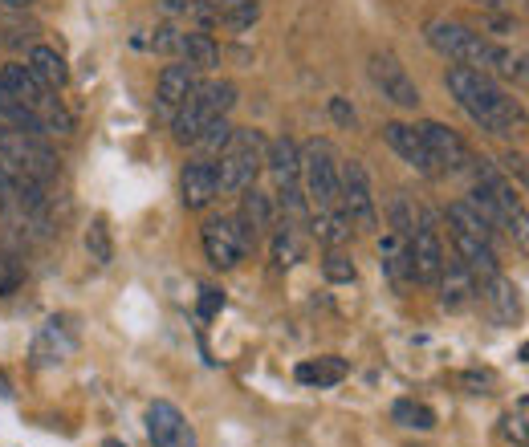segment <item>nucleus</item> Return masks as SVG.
<instances>
[{"mask_svg": "<svg viewBox=\"0 0 529 447\" xmlns=\"http://www.w3.org/2000/svg\"><path fill=\"white\" fill-rule=\"evenodd\" d=\"M302 228H306V224L285 220V216H281V224L273 228V261H277L281 269H293V265L306 261V252H310V232H302Z\"/></svg>", "mask_w": 529, "mask_h": 447, "instance_id": "a211bd4d", "label": "nucleus"}, {"mask_svg": "<svg viewBox=\"0 0 529 447\" xmlns=\"http://www.w3.org/2000/svg\"><path fill=\"white\" fill-rule=\"evenodd\" d=\"M525 419H529V407H525V399H517V407L501 419V435L513 443V447H525L529 443V435H525Z\"/></svg>", "mask_w": 529, "mask_h": 447, "instance_id": "c9c22d12", "label": "nucleus"}, {"mask_svg": "<svg viewBox=\"0 0 529 447\" xmlns=\"http://www.w3.org/2000/svg\"><path fill=\"white\" fill-rule=\"evenodd\" d=\"M436 289H440V309H448V313H464L468 305L477 301V277L468 273L460 261H444V273H440V281H436Z\"/></svg>", "mask_w": 529, "mask_h": 447, "instance_id": "f3484780", "label": "nucleus"}, {"mask_svg": "<svg viewBox=\"0 0 529 447\" xmlns=\"http://www.w3.org/2000/svg\"><path fill=\"white\" fill-rule=\"evenodd\" d=\"M0 399H13V387H9V378L0 374Z\"/></svg>", "mask_w": 529, "mask_h": 447, "instance_id": "09e8293b", "label": "nucleus"}, {"mask_svg": "<svg viewBox=\"0 0 529 447\" xmlns=\"http://www.w3.org/2000/svg\"><path fill=\"white\" fill-rule=\"evenodd\" d=\"M477 301L485 305V313H489L493 326H517V322H521V289H517L505 273L481 281Z\"/></svg>", "mask_w": 529, "mask_h": 447, "instance_id": "ddd939ff", "label": "nucleus"}, {"mask_svg": "<svg viewBox=\"0 0 529 447\" xmlns=\"http://www.w3.org/2000/svg\"><path fill=\"white\" fill-rule=\"evenodd\" d=\"M330 114H334V122H338V126H346V131H350V126H355V122H359V114H355V106H350L346 98H330Z\"/></svg>", "mask_w": 529, "mask_h": 447, "instance_id": "79ce46f5", "label": "nucleus"}, {"mask_svg": "<svg viewBox=\"0 0 529 447\" xmlns=\"http://www.w3.org/2000/svg\"><path fill=\"white\" fill-rule=\"evenodd\" d=\"M444 86L448 94L456 98V106L473 118L485 135H497V139H509L513 131L525 126V110L521 102L489 74L481 70H468V66H448L444 74Z\"/></svg>", "mask_w": 529, "mask_h": 447, "instance_id": "f257e3e1", "label": "nucleus"}, {"mask_svg": "<svg viewBox=\"0 0 529 447\" xmlns=\"http://www.w3.org/2000/svg\"><path fill=\"white\" fill-rule=\"evenodd\" d=\"M212 122V114L200 106V98L196 94H188L180 106H175V114H171V131H175V143H196L200 139V131H204V126Z\"/></svg>", "mask_w": 529, "mask_h": 447, "instance_id": "b1692460", "label": "nucleus"}, {"mask_svg": "<svg viewBox=\"0 0 529 447\" xmlns=\"http://www.w3.org/2000/svg\"><path fill=\"white\" fill-rule=\"evenodd\" d=\"M216 163V183L220 191H245L257 183L261 167H265V135L253 126H232L228 147L212 159Z\"/></svg>", "mask_w": 529, "mask_h": 447, "instance_id": "7ed1b4c3", "label": "nucleus"}, {"mask_svg": "<svg viewBox=\"0 0 529 447\" xmlns=\"http://www.w3.org/2000/svg\"><path fill=\"white\" fill-rule=\"evenodd\" d=\"M310 236L322 244V248H346L350 236H355V224L346 220L342 208H322L310 216Z\"/></svg>", "mask_w": 529, "mask_h": 447, "instance_id": "412c9836", "label": "nucleus"}, {"mask_svg": "<svg viewBox=\"0 0 529 447\" xmlns=\"http://www.w3.org/2000/svg\"><path fill=\"white\" fill-rule=\"evenodd\" d=\"M224 309V293L220 289H200V305H196V313H200V322H212V317Z\"/></svg>", "mask_w": 529, "mask_h": 447, "instance_id": "ea45409f", "label": "nucleus"}, {"mask_svg": "<svg viewBox=\"0 0 529 447\" xmlns=\"http://www.w3.org/2000/svg\"><path fill=\"white\" fill-rule=\"evenodd\" d=\"M86 252L94 265H110L114 261V240H110V228H106V216H94L90 228H86Z\"/></svg>", "mask_w": 529, "mask_h": 447, "instance_id": "2f4dec72", "label": "nucleus"}, {"mask_svg": "<svg viewBox=\"0 0 529 447\" xmlns=\"http://www.w3.org/2000/svg\"><path fill=\"white\" fill-rule=\"evenodd\" d=\"M216 5V25L228 33H245L261 21V0H212Z\"/></svg>", "mask_w": 529, "mask_h": 447, "instance_id": "393cba45", "label": "nucleus"}, {"mask_svg": "<svg viewBox=\"0 0 529 447\" xmlns=\"http://www.w3.org/2000/svg\"><path fill=\"white\" fill-rule=\"evenodd\" d=\"M0 159H5L17 175L41 179V183H53L57 171H62V159L49 151V143L41 135L17 131V126H9V122H0Z\"/></svg>", "mask_w": 529, "mask_h": 447, "instance_id": "20e7f679", "label": "nucleus"}, {"mask_svg": "<svg viewBox=\"0 0 529 447\" xmlns=\"http://www.w3.org/2000/svg\"><path fill=\"white\" fill-rule=\"evenodd\" d=\"M216 196H220L216 163L204 159V155L192 159V163H184V171H180V200H184V208H188V212H204Z\"/></svg>", "mask_w": 529, "mask_h": 447, "instance_id": "4468645a", "label": "nucleus"}, {"mask_svg": "<svg viewBox=\"0 0 529 447\" xmlns=\"http://www.w3.org/2000/svg\"><path fill=\"white\" fill-rule=\"evenodd\" d=\"M411 265H416V281L420 285H436L440 273H444V236L436 228V212L432 208H420V220H416V236H411Z\"/></svg>", "mask_w": 529, "mask_h": 447, "instance_id": "1a4fd4ad", "label": "nucleus"}, {"mask_svg": "<svg viewBox=\"0 0 529 447\" xmlns=\"http://www.w3.org/2000/svg\"><path fill=\"white\" fill-rule=\"evenodd\" d=\"M25 281V265L17 252H0V297H13Z\"/></svg>", "mask_w": 529, "mask_h": 447, "instance_id": "f704fd0d", "label": "nucleus"}, {"mask_svg": "<svg viewBox=\"0 0 529 447\" xmlns=\"http://www.w3.org/2000/svg\"><path fill=\"white\" fill-rule=\"evenodd\" d=\"M489 33L501 37V41H505V37H517V33H521V21H517L513 13H493V17H489Z\"/></svg>", "mask_w": 529, "mask_h": 447, "instance_id": "a19ab883", "label": "nucleus"}, {"mask_svg": "<svg viewBox=\"0 0 529 447\" xmlns=\"http://www.w3.org/2000/svg\"><path fill=\"white\" fill-rule=\"evenodd\" d=\"M0 86L9 90V98L17 102V106H29V110H37L41 102H45V86L29 74V66H21V61H13V66H5L0 70Z\"/></svg>", "mask_w": 529, "mask_h": 447, "instance_id": "4be33fe9", "label": "nucleus"}, {"mask_svg": "<svg viewBox=\"0 0 529 447\" xmlns=\"http://www.w3.org/2000/svg\"><path fill=\"white\" fill-rule=\"evenodd\" d=\"M155 5H159L167 17H184V5H188V0H155Z\"/></svg>", "mask_w": 529, "mask_h": 447, "instance_id": "a18cd8bd", "label": "nucleus"}, {"mask_svg": "<svg viewBox=\"0 0 529 447\" xmlns=\"http://www.w3.org/2000/svg\"><path fill=\"white\" fill-rule=\"evenodd\" d=\"M228 139H232V122L228 118H212L204 131H200V139L192 143V147H200V155L204 159H216L224 147H228Z\"/></svg>", "mask_w": 529, "mask_h": 447, "instance_id": "72a5a7b5", "label": "nucleus"}, {"mask_svg": "<svg viewBox=\"0 0 529 447\" xmlns=\"http://www.w3.org/2000/svg\"><path fill=\"white\" fill-rule=\"evenodd\" d=\"M200 240H204V257L228 273L245 261V252L257 248V232L241 220V216H212L204 228H200Z\"/></svg>", "mask_w": 529, "mask_h": 447, "instance_id": "423d86ee", "label": "nucleus"}, {"mask_svg": "<svg viewBox=\"0 0 529 447\" xmlns=\"http://www.w3.org/2000/svg\"><path fill=\"white\" fill-rule=\"evenodd\" d=\"M37 25L33 21H25V13H17L13 21H0V45H5V49H33L37 45Z\"/></svg>", "mask_w": 529, "mask_h": 447, "instance_id": "473e14b6", "label": "nucleus"}, {"mask_svg": "<svg viewBox=\"0 0 529 447\" xmlns=\"http://www.w3.org/2000/svg\"><path fill=\"white\" fill-rule=\"evenodd\" d=\"M391 419L399 427H407V431H432L436 427V411L428 403H420V399H395Z\"/></svg>", "mask_w": 529, "mask_h": 447, "instance_id": "c85d7f7f", "label": "nucleus"}, {"mask_svg": "<svg viewBox=\"0 0 529 447\" xmlns=\"http://www.w3.org/2000/svg\"><path fill=\"white\" fill-rule=\"evenodd\" d=\"M102 447H127V443H123V439H106Z\"/></svg>", "mask_w": 529, "mask_h": 447, "instance_id": "8fccbe9b", "label": "nucleus"}, {"mask_svg": "<svg viewBox=\"0 0 529 447\" xmlns=\"http://www.w3.org/2000/svg\"><path fill=\"white\" fill-rule=\"evenodd\" d=\"M184 21H192L196 29H208V25H216V5H212V0H188Z\"/></svg>", "mask_w": 529, "mask_h": 447, "instance_id": "58836bf2", "label": "nucleus"}, {"mask_svg": "<svg viewBox=\"0 0 529 447\" xmlns=\"http://www.w3.org/2000/svg\"><path fill=\"white\" fill-rule=\"evenodd\" d=\"M416 220H420V208L416 204H411L407 196H391V208H387L391 236H399V240L411 244V236H416Z\"/></svg>", "mask_w": 529, "mask_h": 447, "instance_id": "7c9ffc66", "label": "nucleus"}, {"mask_svg": "<svg viewBox=\"0 0 529 447\" xmlns=\"http://www.w3.org/2000/svg\"><path fill=\"white\" fill-rule=\"evenodd\" d=\"M302 159V191H306V204L314 212L322 208H338V155L326 139H310L306 147H298Z\"/></svg>", "mask_w": 529, "mask_h": 447, "instance_id": "39448f33", "label": "nucleus"}, {"mask_svg": "<svg viewBox=\"0 0 529 447\" xmlns=\"http://www.w3.org/2000/svg\"><path fill=\"white\" fill-rule=\"evenodd\" d=\"M424 37H428V45H432L440 57L452 61V66H468V70H481V74L493 70V57H497V49H501V45L489 41L485 33L468 29V25H460V21H448V17L428 21Z\"/></svg>", "mask_w": 529, "mask_h": 447, "instance_id": "f03ea898", "label": "nucleus"}, {"mask_svg": "<svg viewBox=\"0 0 529 447\" xmlns=\"http://www.w3.org/2000/svg\"><path fill=\"white\" fill-rule=\"evenodd\" d=\"M473 5H481V9H489V13H509L513 0H473Z\"/></svg>", "mask_w": 529, "mask_h": 447, "instance_id": "49530a36", "label": "nucleus"}, {"mask_svg": "<svg viewBox=\"0 0 529 447\" xmlns=\"http://www.w3.org/2000/svg\"><path fill=\"white\" fill-rule=\"evenodd\" d=\"M180 37H184L180 29H175L171 21H163V25L151 33V49L163 53V57H171V53H180Z\"/></svg>", "mask_w": 529, "mask_h": 447, "instance_id": "4c0bfd02", "label": "nucleus"}, {"mask_svg": "<svg viewBox=\"0 0 529 447\" xmlns=\"http://www.w3.org/2000/svg\"><path fill=\"white\" fill-rule=\"evenodd\" d=\"M33 5V0H0V9H9V13H25Z\"/></svg>", "mask_w": 529, "mask_h": 447, "instance_id": "de8ad7c7", "label": "nucleus"}, {"mask_svg": "<svg viewBox=\"0 0 529 447\" xmlns=\"http://www.w3.org/2000/svg\"><path fill=\"white\" fill-rule=\"evenodd\" d=\"M74 350H78V330L70 326V317H49L33 338L29 362H33V370H49V366H62Z\"/></svg>", "mask_w": 529, "mask_h": 447, "instance_id": "f8f14e48", "label": "nucleus"}, {"mask_svg": "<svg viewBox=\"0 0 529 447\" xmlns=\"http://www.w3.org/2000/svg\"><path fill=\"white\" fill-rule=\"evenodd\" d=\"M298 382L302 387H318V391H330V387H338V382L350 374V366H346V358H338V354H322V358H310V362H298Z\"/></svg>", "mask_w": 529, "mask_h": 447, "instance_id": "aec40b11", "label": "nucleus"}, {"mask_svg": "<svg viewBox=\"0 0 529 447\" xmlns=\"http://www.w3.org/2000/svg\"><path fill=\"white\" fill-rule=\"evenodd\" d=\"M273 216H277V204H273V196H265V191L253 183V187H245V196H241V220L261 236V232H269L273 228Z\"/></svg>", "mask_w": 529, "mask_h": 447, "instance_id": "bb28decb", "label": "nucleus"}, {"mask_svg": "<svg viewBox=\"0 0 529 447\" xmlns=\"http://www.w3.org/2000/svg\"><path fill=\"white\" fill-rule=\"evenodd\" d=\"M448 232H464V236H473V240H485V244H493L497 240V232L473 212V208H468L464 200H456V204H448Z\"/></svg>", "mask_w": 529, "mask_h": 447, "instance_id": "cd10ccee", "label": "nucleus"}, {"mask_svg": "<svg viewBox=\"0 0 529 447\" xmlns=\"http://www.w3.org/2000/svg\"><path fill=\"white\" fill-rule=\"evenodd\" d=\"M501 163H505V175H513L517 183H525V155L521 151H509Z\"/></svg>", "mask_w": 529, "mask_h": 447, "instance_id": "c03bdc74", "label": "nucleus"}, {"mask_svg": "<svg viewBox=\"0 0 529 447\" xmlns=\"http://www.w3.org/2000/svg\"><path fill=\"white\" fill-rule=\"evenodd\" d=\"M338 208L359 232H379V208H375V191L371 175L359 159H342L338 163Z\"/></svg>", "mask_w": 529, "mask_h": 447, "instance_id": "0eeeda50", "label": "nucleus"}, {"mask_svg": "<svg viewBox=\"0 0 529 447\" xmlns=\"http://www.w3.org/2000/svg\"><path fill=\"white\" fill-rule=\"evenodd\" d=\"M416 131H420V139H424V147H428V155L436 163V175H464L468 171L473 151H468V143L452 131V126H444L436 118H424Z\"/></svg>", "mask_w": 529, "mask_h": 447, "instance_id": "9d476101", "label": "nucleus"}, {"mask_svg": "<svg viewBox=\"0 0 529 447\" xmlns=\"http://www.w3.org/2000/svg\"><path fill=\"white\" fill-rule=\"evenodd\" d=\"M180 57L188 61V66H192L196 74H208V70L220 66V45L212 41V33H204V29H188V33L180 37Z\"/></svg>", "mask_w": 529, "mask_h": 447, "instance_id": "5701e85b", "label": "nucleus"}, {"mask_svg": "<svg viewBox=\"0 0 529 447\" xmlns=\"http://www.w3.org/2000/svg\"><path fill=\"white\" fill-rule=\"evenodd\" d=\"M367 70H371L375 90H379L387 102H395L399 110H420L424 94H420V86H416V82H411V74L403 70V61H399L391 49H375Z\"/></svg>", "mask_w": 529, "mask_h": 447, "instance_id": "6e6552de", "label": "nucleus"}, {"mask_svg": "<svg viewBox=\"0 0 529 447\" xmlns=\"http://www.w3.org/2000/svg\"><path fill=\"white\" fill-rule=\"evenodd\" d=\"M192 94L200 98V106H204L212 118H228V110L237 106V98H241L237 82H228V78H216V82H196V90H192Z\"/></svg>", "mask_w": 529, "mask_h": 447, "instance_id": "a878e982", "label": "nucleus"}, {"mask_svg": "<svg viewBox=\"0 0 529 447\" xmlns=\"http://www.w3.org/2000/svg\"><path fill=\"white\" fill-rule=\"evenodd\" d=\"M147 439H151V447H200L196 427L167 399H155L147 407Z\"/></svg>", "mask_w": 529, "mask_h": 447, "instance_id": "9b49d317", "label": "nucleus"}, {"mask_svg": "<svg viewBox=\"0 0 529 447\" xmlns=\"http://www.w3.org/2000/svg\"><path fill=\"white\" fill-rule=\"evenodd\" d=\"M196 82H200V74L188 66V61H180V66H163L159 70V82H155V110L163 118H171L175 106H180L196 90Z\"/></svg>", "mask_w": 529, "mask_h": 447, "instance_id": "dca6fc26", "label": "nucleus"}, {"mask_svg": "<svg viewBox=\"0 0 529 447\" xmlns=\"http://www.w3.org/2000/svg\"><path fill=\"white\" fill-rule=\"evenodd\" d=\"M383 139H387V147H391L411 171H420V175L436 179V163H432V155H428L420 131H416L411 122H383Z\"/></svg>", "mask_w": 529, "mask_h": 447, "instance_id": "2eb2a0df", "label": "nucleus"}, {"mask_svg": "<svg viewBox=\"0 0 529 447\" xmlns=\"http://www.w3.org/2000/svg\"><path fill=\"white\" fill-rule=\"evenodd\" d=\"M456 387L464 395H489L493 391V374L489 370H464V374H456Z\"/></svg>", "mask_w": 529, "mask_h": 447, "instance_id": "e433bc0d", "label": "nucleus"}, {"mask_svg": "<svg viewBox=\"0 0 529 447\" xmlns=\"http://www.w3.org/2000/svg\"><path fill=\"white\" fill-rule=\"evenodd\" d=\"M25 66H29V74H33L45 90H62V86H66V78H70L66 57L57 53L53 45H41V41L29 49V61H25Z\"/></svg>", "mask_w": 529, "mask_h": 447, "instance_id": "6ab92c4d", "label": "nucleus"}, {"mask_svg": "<svg viewBox=\"0 0 529 447\" xmlns=\"http://www.w3.org/2000/svg\"><path fill=\"white\" fill-rule=\"evenodd\" d=\"M13 187H17V171H13L5 159H0V208L13 200Z\"/></svg>", "mask_w": 529, "mask_h": 447, "instance_id": "37998d69", "label": "nucleus"}, {"mask_svg": "<svg viewBox=\"0 0 529 447\" xmlns=\"http://www.w3.org/2000/svg\"><path fill=\"white\" fill-rule=\"evenodd\" d=\"M322 277H326L330 285H355V281H359L355 257H350L346 248H326V257H322Z\"/></svg>", "mask_w": 529, "mask_h": 447, "instance_id": "c756f323", "label": "nucleus"}]
</instances>
